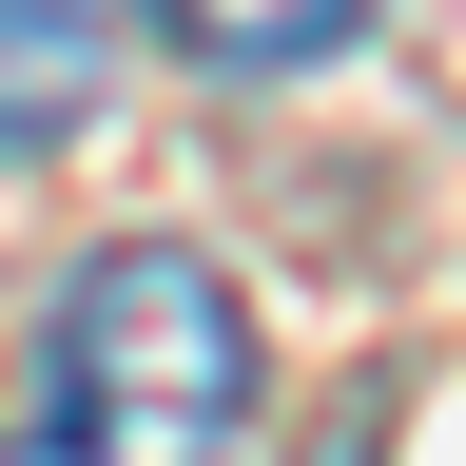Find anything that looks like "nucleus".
Returning a JSON list of instances; mask_svg holds the SVG:
<instances>
[{
  "label": "nucleus",
  "instance_id": "f257e3e1",
  "mask_svg": "<svg viewBox=\"0 0 466 466\" xmlns=\"http://www.w3.org/2000/svg\"><path fill=\"white\" fill-rule=\"evenodd\" d=\"M233 447H253V311H233V272L175 253V233L78 253L0 466H233Z\"/></svg>",
  "mask_w": 466,
  "mask_h": 466
},
{
  "label": "nucleus",
  "instance_id": "f03ea898",
  "mask_svg": "<svg viewBox=\"0 0 466 466\" xmlns=\"http://www.w3.org/2000/svg\"><path fill=\"white\" fill-rule=\"evenodd\" d=\"M97 97H116V0H0V175L97 137Z\"/></svg>",
  "mask_w": 466,
  "mask_h": 466
},
{
  "label": "nucleus",
  "instance_id": "20e7f679",
  "mask_svg": "<svg viewBox=\"0 0 466 466\" xmlns=\"http://www.w3.org/2000/svg\"><path fill=\"white\" fill-rule=\"evenodd\" d=\"M330 466H370V428H350V447H330Z\"/></svg>",
  "mask_w": 466,
  "mask_h": 466
},
{
  "label": "nucleus",
  "instance_id": "7ed1b4c3",
  "mask_svg": "<svg viewBox=\"0 0 466 466\" xmlns=\"http://www.w3.org/2000/svg\"><path fill=\"white\" fill-rule=\"evenodd\" d=\"M175 39L214 58V78H291V58H330L350 20H370V0H156Z\"/></svg>",
  "mask_w": 466,
  "mask_h": 466
}]
</instances>
